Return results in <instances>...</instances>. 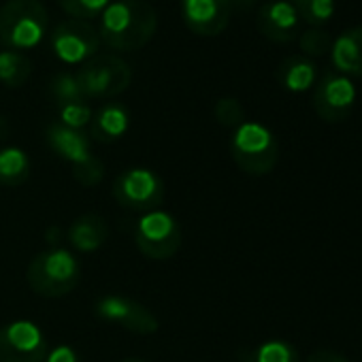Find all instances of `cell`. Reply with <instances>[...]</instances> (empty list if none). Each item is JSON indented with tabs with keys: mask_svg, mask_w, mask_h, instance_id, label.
<instances>
[{
	"mask_svg": "<svg viewBox=\"0 0 362 362\" xmlns=\"http://www.w3.org/2000/svg\"><path fill=\"white\" fill-rule=\"evenodd\" d=\"M156 30L158 13L145 0H115L100 13V43L115 52L143 49Z\"/></svg>",
	"mask_w": 362,
	"mask_h": 362,
	"instance_id": "obj_1",
	"label": "cell"
},
{
	"mask_svg": "<svg viewBox=\"0 0 362 362\" xmlns=\"http://www.w3.org/2000/svg\"><path fill=\"white\" fill-rule=\"evenodd\" d=\"M49 30V13L41 0H7L0 7V43L24 52L37 47Z\"/></svg>",
	"mask_w": 362,
	"mask_h": 362,
	"instance_id": "obj_2",
	"label": "cell"
},
{
	"mask_svg": "<svg viewBox=\"0 0 362 362\" xmlns=\"http://www.w3.org/2000/svg\"><path fill=\"white\" fill-rule=\"evenodd\" d=\"M26 277L33 292L39 296L60 298L77 288L81 279V264L69 250L54 247L33 258Z\"/></svg>",
	"mask_w": 362,
	"mask_h": 362,
	"instance_id": "obj_3",
	"label": "cell"
},
{
	"mask_svg": "<svg viewBox=\"0 0 362 362\" xmlns=\"http://www.w3.org/2000/svg\"><path fill=\"white\" fill-rule=\"evenodd\" d=\"M47 145L64 162L73 164V177L81 186H96L105 175L103 162L92 153L90 139L83 130L69 128L60 122H54L45 130Z\"/></svg>",
	"mask_w": 362,
	"mask_h": 362,
	"instance_id": "obj_4",
	"label": "cell"
},
{
	"mask_svg": "<svg viewBox=\"0 0 362 362\" xmlns=\"http://www.w3.org/2000/svg\"><path fill=\"white\" fill-rule=\"evenodd\" d=\"M230 153L243 173L260 177L275 168L279 143L267 126L258 122H243L233 134Z\"/></svg>",
	"mask_w": 362,
	"mask_h": 362,
	"instance_id": "obj_5",
	"label": "cell"
},
{
	"mask_svg": "<svg viewBox=\"0 0 362 362\" xmlns=\"http://www.w3.org/2000/svg\"><path fill=\"white\" fill-rule=\"evenodd\" d=\"M113 199L128 211L149 214L164 203L162 179L149 168H128L113 179Z\"/></svg>",
	"mask_w": 362,
	"mask_h": 362,
	"instance_id": "obj_6",
	"label": "cell"
},
{
	"mask_svg": "<svg viewBox=\"0 0 362 362\" xmlns=\"http://www.w3.org/2000/svg\"><path fill=\"white\" fill-rule=\"evenodd\" d=\"M75 77L86 98H113L130 86L132 71L122 58L105 54L83 62Z\"/></svg>",
	"mask_w": 362,
	"mask_h": 362,
	"instance_id": "obj_7",
	"label": "cell"
},
{
	"mask_svg": "<svg viewBox=\"0 0 362 362\" xmlns=\"http://www.w3.org/2000/svg\"><path fill=\"white\" fill-rule=\"evenodd\" d=\"M134 243L145 258L168 260L181 247V228L170 214L156 209L134 222Z\"/></svg>",
	"mask_w": 362,
	"mask_h": 362,
	"instance_id": "obj_8",
	"label": "cell"
},
{
	"mask_svg": "<svg viewBox=\"0 0 362 362\" xmlns=\"http://www.w3.org/2000/svg\"><path fill=\"white\" fill-rule=\"evenodd\" d=\"M313 109L328 124L347 119L356 105V86L341 73L326 71L313 86Z\"/></svg>",
	"mask_w": 362,
	"mask_h": 362,
	"instance_id": "obj_9",
	"label": "cell"
},
{
	"mask_svg": "<svg viewBox=\"0 0 362 362\" xmlns=\"http://www.w3.org/2000/svg\"><path fill=\"white\" fill-rule=\"evenodd\" d=\"M49 345L41 328L18 320L0 328V362H45Z\"/></svg>",
	"mask_w": 362,
	"mask_h": 362,
	"instance_id": "obj_10",
	"label": "cell"
},
{
	"mask_svg": "<svg viewBox=\"0 0 362 362\" xmlns=\"http://www.w3.org/2000/svg\"><path fill=\"white\" fill-rule=\"evenodd\" d=\"M100 37L90 22H62L52 35V52L64 64H83L98 54Z\"/></svg>",
	"mask_w": 362,
	"mask_h": 362,
	"instance_id": "obj_11",
	"label": "cell"
},
{
	"mask_svg": "<svg viewBox=\"0 0 362 362\" xmlns=\"http://www.w3.org/2000/svg\"><path fill=\"white\" fill-rule=\"evenodd\" d=\"M94 311L100 320L117 324L134 334H153L158 330V317L139 300L119 294L100 296L94 305Z\"/></svg>",
	"mask_w": 362,
	"mask_h": 362,
	"instance_id": "obj_12",
	"label": "cell"
},
{
	"mask_svg": "<svg viewBox=\"0 0 362 362\" xmlns=\"http://www.w3.org/2000/svg\"><path fill=\"white\" fill-rule=\"evenodd\" d=\"M179 5L186 28L199 37L222 35L233 18L228 0H179Z\"/></svg>",
	"mask_w": 362,
	"mask_h": 362,
	"instance_id": "obj_13",
	"label": "cell"
},
{
	"mask_svg": "<svg viewBox=\"0 0 362 362\" xmlns=\"http://www.w3.org/2000/svg\"><path fill=\"white\" fill-rule=\"evenodd\" d=\"M300 18L296 9L290 5V0H269L258 9L256 26L262 37H267L273 43H290L298 39L300 30Z\"/></svg>",
	"mask_w": 362,
	"mask_h": 362,
	"instance_id": "obj_14",
	"label": "cell"
},
{
	"mask_svg": "<svg viewBox=\"0 0 362 362\" xmlns=\"http://www.w3.org/2000/svg\"><path fill=\"white\" fill-rule=\"evenodd\" d=\"M337 73L345 77H362V26L343 30L330 47Z\"/></svg>",
	"mask_w": 362,
	"mask_h": 362,
	"instance_id": "obj_15",
	"label": "cell"
},
{
	"mask_svg": "<svg viewBox=\"0 0 362 362\" xmlns=\"http://www.w3.org/2000/svg\"><path fill=\"white\" fill-rule=\"evenodd\" d=\"M130 126V113L119 103H109L100 107L90 122V136L100 143H115L126 134Z\"/></svg>",
	"mask_w": 362,
	"mask_h": 362,
	"instance_id": "obj_16",
	"label": "cell"
},
{
	"mask_svg": "<svg viewBox=\"0 0 362 362\" xmlns=\"http://www.w3.org/2000/svg\"><path fill=\"white\" fill-rule=\"evenodd\" d=\"M109 239L107 220L96 214H86L77 218L69 228V241L79 252H96Z\"/></svg>",
	"mask_w": 362,
	"mask_h": 362,
	"instance_id": "obj_17",
	"label": "cell"
},
{
	"mask_svg": "<svg viewBox=\"0 0 362 362\" xmlns=\"http://www.w3.org/2000/svg\"><path fill=\"white\" fill-rule=\"evenodd\" d=\"M277 81L288 92H307L317 81V66L305 56H290L277 66Z\"/></svg>",
	"mask_w": 362,
	"mask_h": 362,
	"instance_id": "obj_18",
	"label": "cell"
},
{
	"mask_svg": "<svg viewBox=\"0 0 362 362\" xmlns=\"http://www.w3.org/2000/svg\"><path fill=\"white\" fill-rule=\"evenodd\" d=\"M30 175V160L18 147L0 149V186H22Z\"/></svg>",
	"mask_w": 362,
	"mask_h": 362,
	"instance_id": "obj_19",
	"label": "cell"
},
{
	"mask_svg": "<svg viewBox=\"0 0 362 362\" xmlns=\"http://www.w3.org/2000/svg\"><path fill=\"white\" fill-rule=\"evenodd\" d=\"M33 73V62L22 54L13 49L0 52V83L7 88H22Z\"/></svg>",
	"mask_w": 362,
	"mask_h": 362,
	"instance_id": "obj_20",
	"label": "cell"
},
{
	"mask_svg": "<svg viewBox=\"0 0 362 362\" xmlns=\"http://www.w3.org/2000/svg\"><path fill=\"white\" fill-rule=\"evenodd\" d=\"M241 362H300L296 349L286 341H267L258 347L243 349Z\"/></svg>",
	"mask_w": 362,
	"mask_h": 362,
	"instance_id": "obj_21",
	"label": "cell"
},
{
	"mask_svg": "<svg viewBox=\"0 0 362 362\" xmlns=\"http://www.w3.org/2000/svg\"><path fill=\"white\" fill-rule=\"evenodd\" d=\"M290 5L296 9L300 22L309 24L311 28H324L334 18V0H290Z\"/></svg>",
	"mask_w": 362,
	"mask_h": 362,
	"instance_id": "obj_22",
	"label": "cell"
},
{
	"mask_svg": "<svg viewBox=\"0 0 362 362\" xmlns=\"http://www.w3.org/2000/svg\"><path fill=\"white\" fill-rule=\"evenodd\" d=\"M49 92L54 96V100L58 103V107L62 105H71V103H83L86 96L79 88V81L75 75L71 73H60L52 79L49 83Z\"/></svg>",
	"mask_w": 362,
	"mask_h": 362,
	"instance_id": "obj_23",
	"label": "cell"
},
{
	"mask_svg": "<svg viewBox=\"0 0 362 362\" xmlns=\"http://www.w3.org/2000/svg\"><path fill=\"white\" fill-rule=\"evenodd\" d=\"M298 43H300L303 56L313 60V58H322L330 52L332 37L324 28H307L298 35Z\"/></svg>",
	"mask_w": 362,
	"mask_h": 362,
	"instance_id": "obj_24",
	"label": "cell"
},
{
	"mask_svg": "<svg viewBox=\"0 0 362 362\" xmlns=\"http://www.w3.org/2000/svg\"><path fill=\"white\" fill-rule=\"evenodd\" d=\"M58 5L73 18L90 22L100 18V13L111 5V0H58Z\"/></svg>",
	"mask_w": 362,
	"mask_h": 362,
	"instance_id": "obj_25",
	"label": "cell"
},
{
	"mask_svg": "<svg viewBox=\"0 0 362 362\" xmlns=\"http://www.w3.org/2000/svg\"><path fill=\"white\" fill-rule=\"evenodd\" d=\"M216 119L224 126V128H239L245 122V111L243 105L233 98V96H224L216 103Z\"/></svg>",
	"mask_w": 362,
	"mask_h": 362,
	"instance_id": "obj_26",
	"label": "cell"
},
{
	"mask_svg": "<svg viewBox=\"0 0 362 362\" xmlns=\"http://www.w3.org/2000/svg\"><path fill=\"white\" fill-rule=\"evenodd\" d=\"M92 122V109L83 103H71V105H62L60 107V124L81 130Z\"/></svg>",
	"mask_w": 362,
	"mask_h": 362,
	"instance_id": "obj_27",
	"label": "cell"
},
{
	"mask_svg": "<svg viewBox=\"0 0 362 362\" xmlns=\"http://www.w3.org/2000/svg\"><path fill=\"white\" fill-rule=\"evenodd\" d=\"M45 362H81V358H79V354L73 347L58 345V347H54V351L47 354Z\"/></svg>",
	"mask_w": 362,
	"mask_h": 362,
	"instance_id": "obj_28",
	"label": "cell"
},
{
	"mask_svg": "<svg viewBox=\"0 0 362 362\" xmlns=\"http://www.w3.org/2000/svg\"><path fill=\"white\" fill-rule=\"evenodd\" d=\"M305 362H347V360L341 354L332 351V349H317Z\"/></svg>",
	"mask_w": 362,
	"mask_h": 362,
	"instance_id": "obj_29",
	"label": "cell"
},
{
	"mask_svg": "<svg viewBox=\"0 0 362 362\" xmlns=\"http://www.w3.org/2000/svg\"><path fill=\"white\" fill-rule=\"evenodd\" d=\"M230 3V7L233 9H239V11H247V9H252L258 0H228Z\"/></svg>",
	"mask_w": 362,
	"mask_h": 362,
	"instance_id": "obj_30",
	"label": "cell"
},
{
	"mask_svg": "<svg viewBox=\"0 0 362 362\" xmlns=\"http://www.w3.org/2000/svg\"><path fill=\"white\" fill-rule=\"evenodd\" d=\"M122 362H145V360H141V358H126V360H122Z\"/></svg>",
	"mask_w": 362,
	"mask_h": 362,
	"instance_id": "obj_31",
	"label": "cell"
}]
</instances>
